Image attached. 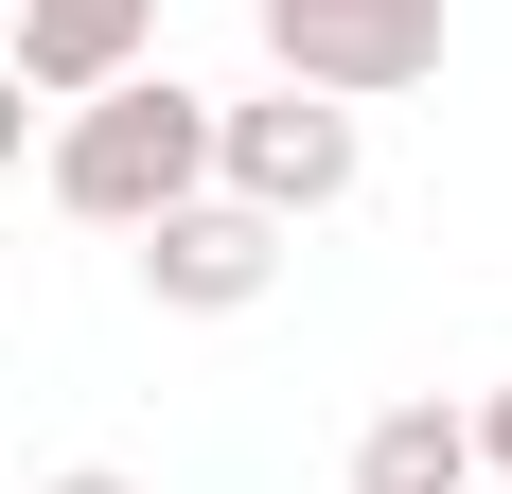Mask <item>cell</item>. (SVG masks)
Masks as SVG:
<instances>
[{"mask_svg":"<svg viewBox=\"0 0 512 494\" xmlns=\"http://www.w3.org/2000/svg\"><path fill=\"white\" fill-rule=\"evenodd\" d=\"M460 442H477V477L512 494V389H477V406H460Z\"/></svg>","mask_w":512,"mask_h":494,"instance_id":"obj_7","label":"cell"},{"mask_svg":"<svg viewBox=\"0 0 512 494\" xmlns=\"http://www.w3.org/2000/svg\"><path fill=\"white\" fill-rule=\"evenodd\" d=\"M460 494H495V477H460Z\"/></svg>","mask_w":512,"mask_h":494,"instance_id":"obj_10","label":"cell"},{"mask_svg":"<svg viewBox=\"0 0 512 494\" xmlns=\"http://www.w3.org/2000/svg\"><path fill=\"white\" fill-rule=\"evenodd\" d=\"M18 124H36V89H18V71H0V177H18Z\"/></svg>","mask_w":512,"mask_h":494,"instance_id":"obj_9","label":"cell"},{"mask_svg":"<svg viewBox=\"0 0 512 494\" xmlns=\"http://www.w3.org/2000/svg\"><path fill=\"white\" fill-rule=\"evenodd\" d=\"M248 36H265V71H283V89L389 106V89H424V71H442V0H248Z\"/></svg>","mask_w":512,"mask_h":494,"instance_id":"obj_2","label":"cell"},{"mask_svg":"<svg viewBox=\"0 0 512 494\" xmlns=\"http://www.w3.org/2000/svg\"><path fill=\"white\" fill-rule=\"evenodd\" d=\"M371 177L354 142V106H318V89H265V106H212V195H248L265 230H301V212H336Z\"/></svg>","mask_w":512,"mask_h":494,"instance_id":"obj_3","label":"cell"},{"mask_svg":"<svg viewBox=\"0 0 512 494\" xmlns=\"http://www.w3.org/2000/svg\"><path fill=\"white\" fill-rule=\"evenodd\" d=\"M177 195H212V89L124 71V89H89L71 124H53V212L142 230V212H177Z\"/></svg>","mask_w":512,"mask_h":494,"instance_id":"obj_1","label":"cell"},{"mask_svg":"<svg viewBox=\"0 0 512 494\" xmlns=\"http://www.w3.org/2000/svg\"><path fill=\"white\" fill-rule=\"evenodd\" d=\"M477 477V442H460V406L442 389H407V406H371L354 424V494H460Z\"/></svg>","mask_w":512,"mask_h":494,"instance_id":"obj_6","label":"cell"},{"mask_svg":"<svg viewBox=\"0 0 512 494\" xmlns=\"http://www.w3.org/2000/svg\"><path fill=\"white\" fill-rule=\"evenodd\" d=\"M265 283H283V230H265L248 195H177V212H142V300H159V318H248Z\"/></svg>","mask_w":512,"mask_h":494,"instance_id":"obj_4","label":"cell"},{"mask_svg":"<svg viewBox=\"0 0 512 494\" xmlns=\"http://www.w3.org/2000/svg\"><path fill=\"white\" fill-rule=\"evenodd\" d=\"M159 53V0H18V36H0V71L36 106H89V89H124Z\"/></svg>","mask_w":512,"mask_h":494,"instance_id":"obj_5","label":"cell"},{"mask_svg":"<svg viewBox=\"0 0 512 494\" xmlns=\"http://www.w3.org/2000/svg\"><path fill=\"white\" fill-rule=\"evenodd\" d=\"M36 494H142V477H124V459H71V477H36Z\"/></svg>","mask_w":512,"mask_h":494,"instance_id":"obj_8","label":"cell"}]
</instances>
